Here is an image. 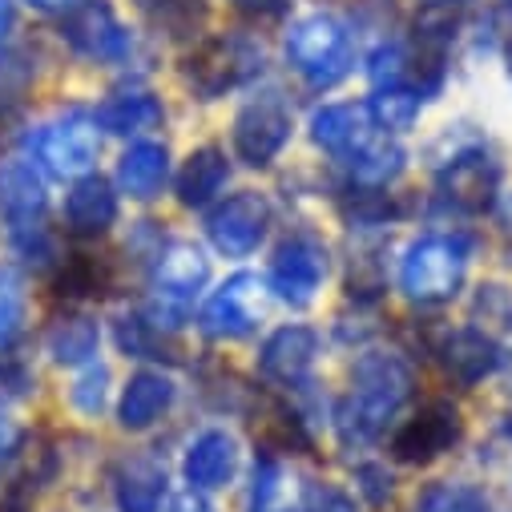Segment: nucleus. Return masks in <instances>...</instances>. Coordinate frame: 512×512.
Wrapping results in <instances>:
<instances>
[{
	"label": "nucleus",
	"mask_w": 512,
	"mask_h": 512,
	"mask_svg": "<svg viewBox=\"0 0 512 512\" xmlns=\"http://www.w3.org/2000/svg\"><path fill=\"white\" fill-rule=\"evenodd\" d=\"M416 359L404 347L388 343H363L347 367V392L331 404L327 432L343 452L367 456L383 436L408 416L416 400Z\"/></svg>",
	"instance_id": "f257e3e1"
},
{
	"label": "nucleus",
	"mask_w": 512,
	"mask_h": 512,
	"mask_svg": "<svg viewBox=\"0 0 512 512\" xmlns=\"http://www.w3.org/2000/svg\"><path fill=\"white\" fill-rule=\"evenodd\" d=\"M472 259L476 234L468 226L420 230L396 254V291L416 311H444L464 295Z\"/></svg>",
	"instance_id": "f03ea898"
},
{
	"label": "nucleus",
	"mask_w": 512,
	"mask_h": 512,
	"mask_svg": "<svg viewBox=\"0 0 512 512\" xmlns=\"http://www.w3.org/2000/svg\"><path fill=\"white\" fill-rule=\"evenodd\" d=\"M210 283H214L210 246L194 242V238H182V234H166V242L154 250V259L146 263L150 295L142 299V307L150 311V319L162 331L182 335L194 323V307L202 303Z\"/></svg>",
	"instance_id": "7ed1b4c3"
},
{
	"label": "nucleus",
	"mask_w": 512,
	"mask_h": 512,
	"mask_svg": "<svg viewBox=\"0 0 512 512\" xmlns=\"http://www.w3.org/2000/svg\"><path fill=\"white\" fill-rule=\"evenodd\" d=\"M263 77H267V49H263L259 37H250V33L202 37V41H194V49L178 65L182 89L202 105L246 93Z\"/></svg>",
	"instance_id": "20e7f679"
},
{
	"label": "nucleus",
	"mask_w": 512,
	"mask_h": 512,
	"mask_svg": "<svg viewBox=\"0 0 512 512\" xmlns=\"http://www.w3.org/2000/svg\"><path fill=\"white\" fill-rule=\"evenodd\" d=\"M432 174V190L424 202V214L440 218V222H472L492 214V206L504 194V162L492 150V142H472L460 154L444 158L440 166L428 170Z\"/></svg>",
	"instance_id": "39448f33"
},
{
	"label": "nucleus",
	"mask_w": 512,
	"mask_h": 512,
	"mask_svg": "<svg viewBox=\"0 0 512 512\" xmlns=\"http://www.w3.org/2000/svg\"><path fill=\"white\" fill-rule=\"evenodd\" d=\"M295 130H299V117H295L291 93L275 81H259L254 89H246V97L230 117V158L259 174L275 170L291 150Z\"/></svg>",
	"instance_id": "423d86ee"
},
{
	"label": "nucleus",
	"mask_w": 512,
	"mask_h": 512,
	"mask_svg": "<svg viewBox=\"0 0 512 512\" xmlns=\"http://www.w3.org/2000/svg\"><path fill=\"white\" fill-rule=\"evenodd\" d=\"M101 125L89 105H65L21 134V158L33 162L49 182H73L97 170Z\"/></svg>",
	"instance_id": "0eeeda50"
},
{
	"label": "nucleus",
	"mask_w": 512,
	"mask_h": 512,
	"mask_svg": "<svg viewBox=\"0 0 512 512\" xmlns=\"http://www.w3.org/2000/svg\"><path fill=\"white\" fill-rule=\"evenodd\" d=\"M283 61L311 93H331L355 69V29L327 9L303 13L283 33Z\"/></svg>",
	"instance_id": "6e6552de"
},
{
	"label": "nucleus",
	"mask_w": 512,
	"mask_h": 512,
	"mask_svg": "<svg viewBox=\"0 0 512 512\" xmlns=\"http://www.w3.org/2000/svg\"><path fill=\"white\" fill-rule=\"evenodd\" d=\"M271 287L259 271H230L222 283H210V291L198 303V335L206 343L230 347V343H246L263 331L267 315H271Z\"/></svg>",
	"instance_id": "1a4fd4ad"
},
{
	"label": "nucleus",
	"mask_w": 512,
	"mask_h": 512,
	"mask_svg": "<svg viewBox=\"0 0 512 512\" xmlns=\"http://www.w3.org/2000/svg\"><path fill=\"white\" fill-rule=\"evenodd\" d=\"M331 275H335V254H331L327 238L311 226H295L275 242L263 279H267L275 303H283L291 311H311L323 299Z\"/></svg>",
	"instance_id": "9d476101"
},
{
	"label": "nucleus",
	"mask_w": 512,
	"mask_h": 512,
	"mask_svg": "<svg viewBox=\"0 0 512 512\" xmlns=\"http://www.w3.org/2000/svg\"><path fill=\"white\" fill-rule=\"evenodd\" d=\"M424 355L436 363V371L460 392H472L480 383L504 375L512 367V347L488 335L476 323H440L424 335Z\"/></svg>",
	"instance_id": "9b49d317"
},
{
	"label": "nucleus",
	"mask_w": 512,
	"mask_h": 512,
	"mask_svg": "<svg viewBox=\"0 0 512 512\" xmlns=\"http://www.w3.org/2000/svg\"><path fill=\"white\" fill-rule=\"evenodd\" d=\"M275 234V202L267 190H230L202 214V242L226 263L254 259Z\"/></svg>",
	"instance_id": "f8f14e48"
},
{
	"label": "nucleus",
	"mask_w": 512,
	"mask_h": 512,
	"mask_svg": "<svg viewBox=\"0 0 512 512\" xmlns=\"http://www.w3.org/2000/svg\"><path fill=\"white\" fill-rule=\"evenodd\" d=\"M319 363H323V331L315 323H279L259 339V351H254L259 383L287 400L319 388Z\"/></svg>",
	"instance_id": "ddd939ff"
},
{
	"label": "nucleus",
	"mask_w": 512,
	"mask_h": 512,
	"mask_svg": "<svg viewBox=\"0 0 512 512\" xmlns=\"http://www.w3.org/2000/svg\"><path fill=\"white\" fill-rule=\"evenodd\" d=\"M61 41L89 65L130 69L142 53L138 33L121 21L113 0H77L61 17Z\"/></svg>",
	"instance_id": "4468645a"
},
{
	"label": "nucleus",
	"mask_w": 512,
	"mask_h": 512,
	"mask_svg": "<svg viewBox=\"0 0 512 512\" xmlns=\"http://www.w3.org/2000/svg\"><path fill=\"white\" fill-rule=\"evenodd\" d=\"M464 412L456 400L436 396L428 404H420L416 412H408L392 436H388V456L404 468H432L444 456H452L464 444Z\"/></svg>",
	"instance_id": "2eb2a0df"
},
{
	"label": "nucleus",
	"mask_w": 512,
	"mask_h": 512,
	"mask_svg": "<svg viewBox=\"0 0 512 512\" xmlns=\"http://www.w3.org/2000/svg\"><path fill=\"white\" fill-rule=\"evenodd\" d=\"M242 464H246V452H242V440L230 424H202L194 428L186 440H182V452H178V476L190 492H226L238 484L242 476Z\"/></svg>",
	"instance_id": "dca6fc26"
},
{
	"label": "nucleus",
	"mask_w": 512,
	"mask_h": 512,
	"mask_svg": "<svg viewBox=\"0 0 512 512\" xmlns=\"http://www.w3.org/2000/svg\"><path fill=\"white\" fill-rule=\"evenodd\" d=\"M182 400V379L162 367V363H138L125 383L117 388V400H113V420L121 432L130 436H146L154 428H162L174 408Z\"/></svg>",
	"instance_id": "f3484780"
},
{
	"label": "nucleus",
	"mask_w": 512,
	"mask_h": 512,
	"mask_svg": "<svg viewBox=\"0 0 512 512\" xmlns=\"http://www.w3.org/2000/svg\"><path fill=\"white\" fill-rule=\"evenodd\" d=\"M170 496V464L154 448H138L113 460L109 500L117 512H166Z\"/></svg>",
	"instance_id": "a211bd4d"
},
{
	"label": "nucleus",
	"mask_w": 512,
	"mask_h": 512,
	"mask_svg": "<svg viewBox=\"0 0 512 512\" xmlns=\"http://www.w3.org/2000/svg\"><path fill=\"white\" fill-rule=\"evenodd\" d=\"M174 150L166 138H134L113 162V186L121 198L138 206H154L174 186Z\"/></svg>",
	"instance_id": "6ab92c4d"
},
{
	"label": "nucleus",
	"mask_w": 512,
	"mask_h": 512,
	"mask_svg": "<svg viewBox=\"0 0 512 512\" xmlns=\"http://www.w3.org/2000/svg\"><path fill=\"white\" fill-rule=\"evenodd\" d=\"M307 472L295 464L291 452L263 448L250 464V488H246V512H307L311 496Z\"/></svg>",
	"instance_id": "aec40b11"
},
{
	"label": "nucleus",
	"mask_w": 512,
	"mask_h": 512,
	"mask_svg": "<svg viewBox=\"0 0 512 512\" xmlns=\"http://www.w3.org/2000/svg\"><path fill=\"white\" fill-rule=\"evenodd\" d=\"M65 198H61V230L77 242H97L105 238L117 218H121V194L113 186V178L105 174H81L73 182H65Z\"/></svg>",
	"instance_id": "412c9836"
},
{
	"label": "nucleus",
	"mask_w": 512,
	"mask_h": 512,
	"mask_svg": "<svg viewBox=\"0 0 512 512\" xmlns=\"http://www.w3.org/2000/svg\"><path fill=\"white\" fill-rule=\"evenodd\" d=\"M93 117H97L105 138H130L134 142V138H150L154 130L166 125V101L154 89H146L142 81H125L93 105Z\"/></svg>",
	"instance_id": "4be33fe9"
},
{
	"label": "nucleus",
	"mask_w": 512,
	"mask_h": 512,
	"mask_svg": "<svg viewBox=\"0 0 512 512\" xmlns=\"http://www.w3.org/2000/svg\"><path fill=\"white\" fill-rule=\"evenodd\" d=\"M230 178H234V158L226 146L218 142H202L194 146L178 166H174V198L182 210H194V214H206L226 190H230Z\"/></svg>",
	"instance_id": "5701e85b"
},
{
	"label": "nucleus",
	"mask_w": 512,
	"mask_h": 512,
	"mask_svg": "<svg viewBox=\"0 0 512 512\" xmlns=\"http://www.w3.org/2000/svg\"><path fill=\"white\" fill-rule=\"evenodd\" d=\"M101 343H105V323L77 303L57 311L41 335V351L49 355V363H57L65 371H77V367L101 359Z\"/></svg>",
	"instance_id": "b1692460"
},
{
	"label": "nucleus",
	"mask_w": 512,
	"mask_h": 512,
	"mask_svg": "<svg viewBox=\"0 0 512 512\" xmlns=\"http://www.w3.org/2000/svg\"><path fill=\"white\" fill-rule=\"evenodd\" d=\"M49 178L17 158H0V230H17L33 222H49Z\"/></svg>",
	"instance_id": "393cba45"
},
{
	"label": "nucleus",
	"mask_w": 512,
	"mask_h": 512,
	"mask_svg": "<svg viewBox=\"0 0 512 512\" xmlns=\"http://www.w3.org/2000/svg\"><path fill=\"white\" fill-rule=\"evenodd\" d=\"M375 134V121L363 101H323L307 117V138L319 154L331 162H343L355 146H363Z\"/></svg>",
	"instance_id": "a878e982"
},
{
	"label": "nucleus",
	"mask_w": 512,
	"mask_h": 512,
	"mask_svg": "<svg viewBox=\"0 0 512 512\" xmlns=\"http://www.w3.org/2000/svg\"><path fill=\"white\" fill-rule=\"evenodd\" d=\"M339 166V174H343V182H351V186H367V190H392L404 174H408V166H412V154H408V146H404V138H392V134H383V130H375L363 146H355L343 162H335Z\"/></svg>",
	"instance_id": "bb28decb"
},
{
	"label": "nucleus",
	"mask_w": 512,
	"mask_h": 512,
	"mask_svg": "<svg viewBox=\"0 0 512 512\" xmlns=\"http://www.w3.org/2000/svg\"><path fill=\"white\" fill-rule=\"evenodd\" d=\"M109 339H113V347H117L125 359L170 367V359H174V339H178V335L162 331V327L150 319V311H146L142 303H134V307H121V311L109 319Z\"/></svg>",
	"instance_id": "cd10ccee"
},
{
	"label": "nucleus",
	"mask_w": 512,
	"mask_h": 512,
	"mask_svg": "<svg viewBox=\"0 0 512 512\" xmlns=\"http://www.w3.org/2000/svg\"><path fill=\"white\" fill-rule=\"evenodd\" d=\"M367 113L375 121V130L392 134V138H408L412 130H420V117H424V97L416 85H383L367 93Z\"/></svg>",
	"instance_id": "c85d7f7f"
},
{
	"label": "nucleus",
	"mask_w": 512,
	"mask_h": 512,
	"mask_svg": "<svg viewBox=\"0 0 512 512\" xmlns=\"http://www.w3.org/2000/svg\"><path fill=\"white\" fill-rule=\"evenodd\" d=\"M113 400H117V388H113L109 363L93 359V363H85V367H77V371L69 375L65 404H69V412H73L77 420H85V424L101 420V416L113 408Z\"/></svg>",
	"instance_id": "c756f323"
},
{
	"label": "nucleus",
	"mask_w": 512,
	"mask_h": 512,
	"mask_svg": "<svg viewBox=\"0 0 512 512\" xmlns=\"http://www.w3.org/2000/svg\"><path fill=\"white\" fill-rule=\"evenodd\" d=\"M29 331V279L17 263H0V355Z\"/></svg>",
	"instance_id": "7c9ffc66"
},
{
	"label": "nucleus",
	"mask_w": 512,
	"mask_h": 512,
	"mask_svg": "<svg viewBox=\"0 0 512 512\" xmlns=\"http://www.w3.org/2000/svg\"><path fill=\"white\" fill-rule=\"evenodd\" d=\"M142 17L158 29V37L170 41H194L198 29L206 25L210 0H138Z\"/></svg>",
	"instance_id": "2f4dec72"
},
{
	"label": "nucleus",
	"mask_w": 512,
	"mask_h": 512,
	"mask_svg": "<svg viewBox=\"0 0 512 512\" xmlns=\"http://www.w3.org/2000/svg\"><path fill=\"white\" fill-rule=\"evenodd\" d=\"M53 283H57V295L69 299V303H85V299H97L105 295L109 287V267L101 259H93V254H69V259L57 263L53 271Z\"/></svg>",
	"instance_id": "473e14b6"
},
{
	"label": "nucleus",
	"mask_w": 512,
	"mask_h": 512,
	"mask_svg": "<svg viewBox=\"0 0 512 512\" xmlns=\"http://www.w3.org/2000/svg\"><path fill=\"white\" fill-rule=\"evenodd\" d=\"M363 73H367L371 89H383V85H412V45H408L404 37H392V33L375 37V45H371L367 57H363Z\"/></svg>",
	"instance_id": "72a5a7b5"
},
{
	"label": "nucleus",
	"mask_w": 512,
	"mask_h": 512,
	"mask_svg": "<svg viewBox=\"0 0 512 512\" xmlns=\"http://www.w3.org/2000/svg\"><path fill=\"white\" fill-rule=\"evenodd\" d=\"M416 512H492V496L476 480H432L416 496Z\"/></svg>",
	"instance_id": "f704fd0d"
},
{
	"label": "nucleus",
	"mask_w": 512,
	"mask_h": 512,
	"mask_svg": "<svg viewBox=\"0 0 512 512\" xmlns=\"http://www.w3.org/2000/svg\"><path fill=\"white\" fill-rule=\"evenodd\" d=\"M468 323L484 327L500 343H512V287L496 283V279L480 283L468 299Z\"/></svg>",
	"instance_id": "c9c22d12"
},
{
	"label": "nucleus",
	"mask_w": 512,
	"mask_h": 512,
	"mask_svg": "<svg viewBox=\"0 0 512 512\" xmlns=\"http://www.w3.org/2000/svg\"><path fill=\"white\" fill-rule=\"evenodd\" d=\"M396 468L388 460H379V456H359L351 464V492L359 496L363 508H375L383 512L392 500H396Z\"/></svg>",
	"instance_id": "e433bc0d"
},
{
	"label": "nucleus",
	"mask_w": 512,
	"mask_h": 512,
	"mask_svg": "<svg viewBox=\"0 0 512 512\" xmlns=\"http://www.w3.org/2000/svg\"><path fill=\"white\" fill-rule=\"evenodd\" d=\"M37 392V371L13 355H0V412H9Z\"/></svg>",
	"instance_id": "4c0bfd02"
},
{
	"label": "nucleus",
	"mask_w": 512,
	"mask_h": 512,
	"mask_svg": "<svg viewBox=\"0 0 512 512\" xmlns=\"http://www.w3.org/2000/svg\"><path fill=\"white\" fill-rule=\"evenodd\" d=\"M307 512H363V504H359V496H355L351 488L323 480V484L311 488V496H307Z\"/></svg>",
	"instance_id": "58836bf2"
},
{
	"label": "nucleus",
	"mask_w": 512,
	"mask_h": 512,
	"mask_svg": "<svg viewBox=\"0 0 512 512\" xmlns=\"http://www.w3.org/2000/svg\"><path fill=\"white\" fill-rule=\"evenodd\" d=\"M25 456V428L0 412V480H5Z\"/></svg>",
	"instance_id": "ea45409f"
},
{
	"label": "nucleus",
	"mask_w": 512,
	"mask_h": 512,
	"mask_svg": "<svg viewBox=\"0 0 512 512\" xmlns=\"http://www.w3.org/2000/svg\"><path fill=\"white\" fill-rule=\"evenodd\" d=\"M226 5L242 17H254V21H271V17H283L291 9V0H226Z\"/></svg>",
	"instance_id": "a19ab883"
},
{
	"label": "nucleus",
	"mask_w": 512,
	"mask_h": 512,
	"mask_svg": "<svg viewBox=\"0 0 512 512\" xmlns=\"http://www.w3.org/2000/svg\"><path fill=\"white\" fill-rule=\"evenodd\" d=\"M166 512H218V504H214L206 492H190V488H182L178 496H170Z\"/></svg>",
	"instance_id": "79ce46f5"
},
{
	"label": "nucleus",
	"mask_w": 512,
	"mask_h": 512,
	"mask_svg": "<svg viewBox=\"0 0 512 512\" xmlns=\"http://www.w3.org/2000/svg\"><path fill=\"white\" fill-rule=\"evenodd\" d=\"M492 218H496V230H500V242H504V254H512V190L500 194V202L492 206ZM512 263V259H508Z\"/></svg>",
	"instance_id": "37998d69"
},
{
	"label": "nucleus",
	"mask_w": 512,
	"mask_h": 512,
	"mask_svg": "<svg viewBox=\"0 0 512 512\" xmlns=\"http://www.w3.org/2000/svg\"><path fill=\"white\" fill-rule=\"evenodd\" d=\"M13 25H17V0H0V49H5Z\"/></svg>",
	"instance_id": "c03bdc74"
},
{
	"label": "nucleus",
	"mask_w": 512,
	"mask_h": 512,
	"mask_svg": "<svg viewBox=\"0 0 512 512\" xmlns=\"http://www.w3.org/2000/svg\"><path fill=\"white\" fill-rule=\"evenodd\" d=\"M29 9H37V13H57V17H65L77 0H25Z\"/></svg>",
	"instance_id": "a18cd8bd"
},
{
	"label": "nucleus",
	"mask_w": 512,
	"mask_h": 512,
	"mask_svg": "<svg viewBox=\"0 0 512 512\" xmlns=\"http://www.w3.org/2000/svg\"><path fill=\"white\" fill-rule=\"evenodd\" d=\"M416 5L420 9H456L460 13L464 5H472V0H416Z\"/></svg>",
	"instance_id": "49530a36"
},
{
	"label": "nucleus",
	"mask_w": 512,
	"mask_h": 512,
	"mask_svg": "<svg viewBox=\"0 0 512 512\" xmlns=\"http://www.w3.org/2000/svg\"><path fill=\"white\" fill-rule=\"evenodd\" d=\"M504 73H508V85H512V41L504 45Z\"/></svg>",
	"instance_id": "de8ad7c7"
},
{
	"label": "nucleus",
	"mask_w": 512,
	"mask_h": 512,
	"mask_svg": "<svg viewBox=\"0 0 512 512\" xmlns=\"http://www.w3.org/2000/svg\"><path fill=\"white\" fill-rule=\"evenodd\" d=\"M500 432H504V440H508V448H512V416H508V424H504Z\"/></svg>",
	"instance_id": "09e8293b"
},
{
	"label": "nucleus",
	"mask_w": 512,
	"mask_h": 512,
	"mask_svg": "<svg viewBox=\"0 0 512 512\" xmlns=\"http://www.w3.org/2000/svg\"><path fill=\"white\" fill-rule=\"evenodd\" d=\"M504 9H508V13H512V0H504Z\"/></svg>",
	"instance_id": "8fccbe9b"
}]
</instances>
